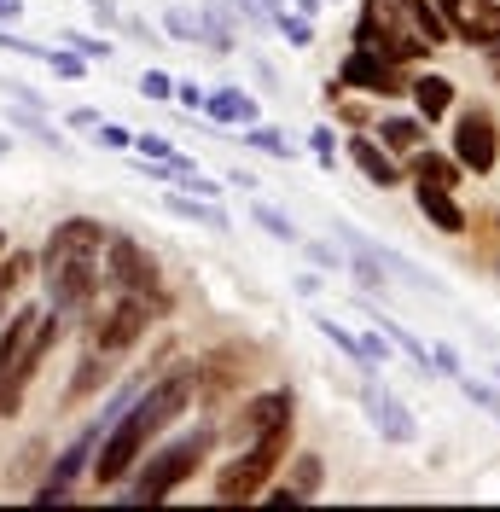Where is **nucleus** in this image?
I'll return each mask as SVG.
<instances>
[{"label": "nucleus", "instance_id": "obj_39", "mask_svg": "<svg viewBox=\"0 0 500 512\" xmlns=\"http://www.w3.org/2000/svg\"><path fill=\"white\" fill-rule=\"evenodd\" d=\"M0 94L12 99V105H30V111H47V105H53V99H41L30 82H18V76H6V82H0Z\"/></svg>", "mask_w": 500, "mask_h": 512}, {"label": "nucleus", "instance_id": "obj_44", "mask_svg": "<svg viewBox=\"0 0 500 512\" xmlns=\"http://www.w3.org/2000/svg\"><path fill=\"white\" fill-rule=\"evenodd\" d=\"M291 291H297V297H320V291H326V274L309 268V274H297V280H291Z\"/></svg>", "mask_w": 500, "mask_h": 512}, {"label": "nucleus", "instance_id": "obj_22", "mask_svg": "<svg viewBox=\"0 0 500 512\" xmlns=\"http://www.w3.org/2000/svg\"><path fill=\"white\" fill-rule=\"evenodd\" d=\"M239 146H250V152H262V158H274V163H297V158H303V146H291V140H285V128H274V123L239 128Z\"/></svg>", "mask_w": 500, "mask_h": 512}, {"label": "nucleus", "instance_id": "obj_35", "mask_svg": "<svg viewBox=\"0 0 500 512\" xmlns=\"http://www.w3.org/2000/svg\"><path fill=\"white\" fill-rule=\"evenodd\" d=\"M134 158H157V163H169L175 158V140L169 134H157V128H146V134H134V146H128Z\"/></svg>", "mask_w": 500, "mask_h": 512}, {"label": "nucleus", "instance_id": "obj_6", "mask_svg": "<svg viewBox=\"0 0 500 512\" xmlns=\"http://www.w3.org/2000/svg\"><path fill=\"white\" fill-rule=\"evenodd\" d=\"M454 117V134H448V152L454 163L466 169L471 181H489L500 169V123L489 105H454L448 111Z\"/></svg>", "mask_w": 500, "mask_h": 512}, {"label": "nucleus", "instance_id": "obj_46", "mask_svg": "<svg viewBox=\"0 0 500 512\" xmlns=\"http://www.w3.org/2000/svg\"><path fill=\"white\" fill-rule=\"evenodd\" d=\"M94 123H99V111H94V105H76V111L64 117V128H88V134H94Z\"/></svg>", "mask_w": 500, "mask_h": 512}, {"label": "nucleus", "instance_id": "obj_7", "mask_svg": "<svg viewBox=\"0 0 500 512\" xmlns=\"http://www.w3.org/2000/svg\"><path fill=\"white\" fill-rule=\"evenodd\" d=\"M41 291H47V309H59L64 320H82V309L99 297V256H70L53 268H35Z\"/></svg>", "mask_w": 500, "mask_h": 512}, {"label": "nucleus", "instance_id": "obj_11", "mask_svg": "<svg viewBox=\"0 0 500 512\" xmlns=\"http://www.w3.org/2000/svg\"><path fill=\"white\" fill-rule=\"evenodd\" d=\"M338 152H344V158L355 163V169H361V181H367L373 192H396V187L407 181L402 158H396V152H384V146H378V140L367 134V128H361V134H349V140L338 146Z\"/></svg>", "mask_w": 500, "mask_h": 512}, {"label": "nucleus", "instance_id": "obj_40", "mask_svg": "<svg viewBox=\"0 0 500 512\" xmlns=\"http://www.w3.org/2000/svg\"><path fill=\"white\" fill-rule=\"evenodd\" d=\"M169 105H181V111H204V82H192V76H181V82H175V99H169Z\"/></svg>", "mask_w": 500, "mask_h": 512}, {"label": "nucleus", "instance_id": "obj_20", "mask_svg": "<svg viewBox=\"0 0 500 512\" xmlns=\"http://www.w3.org/2000/svg\"><path fill=\"white\" fill-rule=\"evenodd\" d=\"M407 169L419 175V181H442V187H454L460 192V181H466V169L454 163V152H442V146H419V152H407Z\"/></svg>", "mask_w": 500, "mask_h": 512}, {"label": "nucleus", "instance_id": "obj_23", "mask_svg": "<svg viewBox=\"0 0 500 512\" xmlns=\"http://www.w3.org/2000/svg\"><path fill=\"white\" fill-rule=\"evenodd\" d=\"M285 483H291L303 501H314V495L326 489V460H320L314 448H297V454H291V466H285Z\"/></svg>", "mask_w": 500, "mask_h": 512}, {"label": "nucleus", "instance_id": "obj_52", "mask_svg": "<svg viewBox=\"0 0 500 512\" xmlns=\"http://www.w3.org/2000/svg\"><path fill=\"white\" fill-rule=\"evenodd\" d=\"M495 379H500V361H495Z\"/></svg>", "mask_w": 500, "mask_h": 512}, {"label": "nucleus", "instance_id": "obj_12", "mask_svg": "<svg viewBox=\"0 0 500 512\" xmlns=\"http://www.w3.org/2000/svg\"><path fill=\"white\" fill-rule=\"evenodd\" d=\"M413 210L437 227V233H448V239L471 233V216H466V204H460V192L442 187V181H419L413 175Z\"/></svg>", "mask_w": 500, "mask_h": 512}, {"label": "nucleus", "instance_id": "obj_47", "mask_svg": "<svg viewBox=\"0 0 500 512\" xmlns=\"http://www.w3.org/2000/svg\"><path fill=\"white\" fill-rule=\"evenodd\" d=\"M227 181H233L239 192H262V187H256V175H250V169H227Z\"/></svg>", "mask_w": 500, "mask_h": 512}, {"label": "nucleus", "instance_id": "obj_37", "mask_svg": "<svg viewBox=\"0 0 500 512\" xmlns=\"http://www.w3.org/2000/svg\"><path fill=\"white\" fill-rule=\"evenodd\" d=\"M140 99L169 105V99H175V76H169V70H140Z\"/></svg>", "mask_w": 500, "mask_h": 512}, {"label": "nucleus", "instance_id": "obj_36", "mask_svg": "<svg viewBox=\"0 0 500 512\" xmlns=\"http://www.w3.org/2000/svg\"><path fill=\"white\" fill-rule=\"evenodd\" d=\"M163 35H175V41H198V12H187V6H163Z\"/></svg>", "mask_w": 500, "mask_h": 512}, {"label": "nucleus", "instance_id": "obj_48", "mask_svg": "<svg viewBox=\"0 0 500 512\" xmlns=\"http://www.w3.org/2000/svg\"><path fill=\"white\" fill-rule=\"evenodd\" d=\"M24 18V0H0V24H18Z\"/></svg>", "mask_w": 500, "mask_h": 512}, {"label": "nucleus", "instance_id": "obj_8", "mask_svg": "<svg viewBox=\"0 0 500 512\" xmlns=\"http://www.w3.org/2000/svg\"><path fill=\"white\" fill-rule=\"evenodd\" d=\"M361 373H367V379H361V408H367V419H373V431L390 448H413L419 443V419H413V408L384 384V373H373V367H361Z\"/></svg>", "mask_w": 500, "mask_h": 512}, {"label": "nucleus", "instance_id": "obj_33", "mask_svg": "<svg viewBox=\"0 0 500 512\" xmlns=\"http://www.w3.org/2000/svg\"><path fill=\"white\" fill-rule=\"evenodd\" d=\"M94 146H99V152H128V146H134V128L99 117V123H94Z\"/></svg>", "mask_w": 500, "mask_h": 512}, {"label": "nucleus", "instance_id": "obj_21", "mask_svg": "<svg viewBox=\"0 0 500 512\" xmlns=\"http://www.w3.org/2000/svg\"><path fill=\"white\" fill-rule=\"evenodd\" d=\"M35 280V251H12L6 245V256H0V320H6V309L24 297V286Z\"/></svg>", "mask_w": 500, "mask_h": 512}, {"label": "nucleus", "instance_id": "obj_16", "mask_svg": "<svg viewBox=\"0 0 500 512\" xmlns=\"http://www.w3.org/2000/svg\"><path fill=\"white\" fill-rule=\"evenodd\" d=\"M407 99H413V111H419L425 123L437 128L442 117L454 111V99H460V88H454V82H448L442 70H419V76L407 82Z\"/></svg>", "mask_w": 500, "mask_h": 512}, {"label": "nucleus", "instance_id": "obj_41", "mask_svg": "<svg viewBox=\"0 0 500 512\" xmlns=\"http://www.w3.org/2000/svg\"><path fill=\"white\" fill-rule=\"evenodd\" d=\"M88 12H94V24H99L105 35L123 30V6H117V0H88Z\"/></svg>", "mask_w": 500, "mask_h": 512}, {"label": "nucleus", "instance_id": "obj_4", "mask_svg": "<svg viewBox=\"0 0 500 512\" xmlns=\"http://www.w3.org/2000/svg\"><path fill=\"white\" fill-rule=\"evenodd\" d=\"M76 326L88 332V350L117 361V355H128L146 332H152V303H146V297H128V291H105V297H94V303L82 309Z\"/></svg>", "mask_w": 500, "mask_h": 512}, {"label": "nucleus", "instance_id": "obj_9", "mask_svg": "<svg viewBox=\"0 0 500 512\" xmlns=\"http://www.w3.org/2000/svg\"><path fill=\"white\" fill-rule=\"evenodd\" d=\"M338 82H344V88H361L367 99H396V94H407L402 64L378 59L373 47H349L344 64H338Z\"/></svg>", "mask_w": 500, "mask_h": 512}, {"label": "nucleus", "instance_id": "obj_31", "mask_svg": "<svg viewBox=\"0 0 500 512\" xmlns=\"http://www.w3.org/2000/svg\"><path fill=\"white\" fill-rule=\"evenodd\" d=\"M338 146H344V140H338V128H326V123L309 128V158L320 163V169H338Z\"/></svg>", "mask_w": 500, "mask_h": 512}, {"label": "nucleus", "instance_id": "obj_27", "mask_svg": "<svg viewBox=\"0 0 500 512\" xmlns=\"http://www.w3.org/2000/svg\"><path fill=\"white\" fill-rule=\"evenodd\" d=\"M59 41H64V47H70V53H82V59H88V64H105V59H111V53H117V41H111V35H105V30H64L59 35Z\"/></svg>", "mask_w": 500, "mask_h": 512}, {"label": "nucleus", "instance_id": "obj_25", "mask_svg": "<svg viewBox=\"0 0 500 512\" xmlns=\"http://www.w3.org/2000/svg\"><path fill=\"white\" fill-rule=\"evenodd\" d=\"M349 274H355V297H390V274H384V262H373L361 245H349Z\"/></svg>", "mask_w": 500, "mask_h": 512}, {"label": "nucleus", "instance_id": "obj_19", "mask_svg": "<svg viewBox=\"0 0 500 512\" xmlns=\"http://www.w3.org/2000/svg\"><path fill=\"white\" fill-rule=\"evenodd\" d=\"M105 384H111V355L82 350L76 373H70V384H64V408H76V402H88V396H105Z\"/></svg>", "mask_w": 500, "mask_h": 512}, {"label": "nucleus", "instance_id": "obj_53", "mask_svg": "<svg viewBox=\"0 0 500 512\" xmlns=\"http://www.w3.org/2000/svg\"><path fill=\"white\" fill-rule=\"evenodd\" d=\"M495 227H500V210H495Z\"/></svg>", "mask_w": 500, "mask_h": 512}, {"label": "nucleus", "instance_id": "obj_51", "mask_svg": "<svg viewBox=\"0 0 500 512\" xmlns=\"http://www.w3.org/2000/svg\"><path fill=\"white\" fill-rule=\"evenodd\" d=\"M297 12H303V18H320V12H326V0H297Z\"/></svg>", "mask_w": 500, "mask_h": 512}, {"label": "nucleus", "instance_id": "obj_24", "mask_svg": "<svg viewBox=\"0 0 500 512\" xmlns=\"http://www.w3.org/2000/svg\"><path fill=\"white\" fill-rule=\"evenodd\" d=\"M390 6H396V12H402L407 24H413V30H419L425 41H431V47L454 41V35H448V24H442V12L431 6V0H390Z\"/></svg>", "mask_w": 500, "mask_h": 512}, {"label": "nucleus", "instance_id": "obj_15", "mask_svg": "<svg viewBox=\"0 0 500 512\" xmlns=\"http://www.w3.org/2000/svg\"><path fill=\"white\" fill-rule=\"evenodd\" d=\"M367 128H373V140H378V146H384V152H396V158L419 152V146L431 140V123H425L419 111H413V117H407V111H378V117H373Z\"/></svg>", "mask_w": 500, "mask_h": 512}, {"label": "nucleus", "instance_id": "obj_3", "mask_svg": "<svg viewBox=\"0 0 500 512\" xmlns=\"http://www.w3.org/2000/svg\"><path fill=\"white\" fill-rule=\"evenodd\" d=\"M99 286L105 291H128L146 297L152 315H169V291H163V262L152 245H140L134 233H105L99 245Z\"/></svg>", "mask_w": 500, "mask_h": 512}, {"label": "nucleus", "instance_id": "obj_18", "mask_svg": "<svg viewBox=\"0 0 500 512\" xmlns=\"http://www.w3.org/2000/svg\"><path fill=\"white\" fill-rule=\"evenodd\" d=\"M6 128H12V134H30L35 146H47V152H59V158L76 152V146H70V134H64L47 111H30V105H12V111H6Z\"/></svg>", "mask_w": 500, "mask_h": 512}, {"label": "nucleus", "instance_id": "obj_32", "mask_svg": "<svg viewBox=\"0 0 500 512\" xmlns=\"http://www.w3.org/2000/svg\"><path fill=\"white\" fill-rule=\"evenodd\" d=\"M274 30H280L291 47H309V41H314V18H303V12H285V6H280V12H274Z\"/></svg>", "mask_w": 500, "mask_h": 512}, {"label": "nucleus", "instance_id": "obj_30", "mask_svg": "<svg viewBox=\"0 0 500 512\" xmlns=\"http://www.w3.org/2000/svg\"><path fill=\"white\" fill-rule=\"evenodd\" d=\"M47 70H53V76H59V82H82V76H88V59H82V53H70V47H47Z\"/></svg>", "mask_w": 500, "mask_h": 512}, {"label": "nucleus", "instance_id": "obj_5", "mask_svg": "<svg viewBox=\"0 0 500 512\" xmlns=\"http://www.w3.org/2000/svg\"><path fill=\"white\" fill-rule=\"evenodd\" d=\"M285 448H291V425H280V431H262V437H250L227 466L216 472V501H256L262 489H268V478L280 472Z\"/></svg>", "mask_w": 500, "mask_h": 512}, {"label": "nucleus", "instance_id": "obj_49", "mask_svg": "<svg viewBox=\"0 0 500 512\" xmlns=\"http://www.w3.org/2000/svg\"><path fill=\"white\" fill-rule=\"evenodd\" d=\"M250 70H256V82H262V88H268V94H274V88H280V76H274V70H268V64H262V59L250 64Z\"/></svg>", "mask_w": 500, "mask_h": 512}, {"label": "nucleus", "instance_id": "obj_42", "mask_svg": "<svg viewBox=\"0 0 500 512\" xmlns=\"http://www.w3.org/2000/svg\"><path fill=\"white\" fill-rule=\"evenodd\" d=\"M390 350H396V344H390V338H384V332H361V355H367V361H378V367H384V361H390Z\"/></svg>", "mask_w": 500, "mask_h": 512}, {"label": "nucleus", "instance_id": "obj_1", "mask_svg": "<svg viewBox=\"0 0 500 512\" xmlns=\"http://www.w3.org/2000/svg\"><path fill=\"white\" fill-rule=\"evenodd\" d=\"M64 332H70V320L59 309H47V303H18L0 320V419L24 414V396H30L35 373L64 344Z\"/></svg>", "mask_w": 500, "mask_h": 512}, {"label": "nucleus", "instance_id": "obj_14", "mask_svg": "<svg viewBox=\"0 0 500 512\" xmlns=\"http://www.w3.org/2000/svg\"><path fill=\"white\" fill-rule=\"evenodd\" d=\"M204 123L216 128H250L262 123V99L239 88V82H221V88H204Z\"/></svg>", "mask_w": 500, "mask_h": 512}, {"label": "nucleus", "instance_id": "obj_17", "mask_svg": "<svg viewBox=\"0 0 500 512\" xmlns=\"http://www.w3.org/2000/svg\"><path fill=\"white\" fill-rule=\"evenodd\" d=\"M157 204H163L169 216H181V222L204 227V233H233V216H227L221 204H210V198H192V192H181L175 181H169V192H157Z\"/></svg>", "mask_w": 500, "mask_h": 512}, {"label": "nucleus", "instance_id": "obj_2", "mask_svg": "<svg viewBox=\"0 0 500 512\" xmlns=\"http://www.w3.org/2000/svg\"><path fill=\"white\" fill-rule=\"evenodd\" d=\"M216 443H221V425H192V431H181V437L146 448V454L134 460V472L117 483V501H134V507H157V501H169L192 472H204V460H210V448Z\"/></svg>", "mask_w": 500, "mask_h": 512}, {"label": "nucleus", "instance_id": "obj_26", "mask_svg": "<svg viewBox=\"0 0 500 512\" xmlns=\"http://www.w3.org/2000/svg\"><path fill=\"white\" fill-rule=\"evenodd\" d=\"M250 222L262 227V233H268V239H280V245H297V239H303V227L291 222V216H285V210H274V204H268V198H250Z\"/></svg>", "mask_w": 500, "mask_h": 512}, {"label": "nucleus", "instance_id": "obj_43", "mask_svg": "<svg viewBox=\"0 0 500 512\" xmlns=\"http://www.w3.org/2000/svg\"><path fill=\"white\" fill-rule=\"evenodd\" d=\"M431 6L442 12V24H448V35H454V30H460V24L471 18V6H466V0H431Z\"/></svg>", "mask_w": 500, "mask_h": 512}, {"label": "nucleus", "instance_id": "obj_13", "mask_svg": "<svg viewBox=\"0 0 500 512\" xmlns=\"http://www.w3.org/2000/svg\"><path fill=\"white\" fill-rule=\"evenodd\" d=\"M297 419V396H291V384H274V390H256L245 408H239V443L250 437H262V431H280Z\"/></svg>", "mask_w": 500, "mask_h": 512}, {"label": "nucleus", "instance_id": "obj_38", "mask_svg": "<svg viewBox=\"0 0 500 512\" xmlns=\"http://www.w3.org/2000/svg\"><path fill=\"white\" fill-rule=\"evenodd\" d=\"M175 187H181V192H192V198H210V204H221V198H227V187H221V181H210L204 169H187V175H181Z\"/></svg>", "mask_w": 500, "mask_h": 512}, {"label": "nucleus", "instance_id": "obj_29", "mask_svg": "<svg viewBox=\"0 0 500 512\" xmlns=\"http://www.w3.org/2000/svg\"><path fill=\"white\" fill-rule=\"evenodd\" d=\"M303 245V256H309V268H320V274H344L349 256L338 251V245H326V239H297Z\"/></svg>", "mask_w": 500, "mask_h": 512}, {"label": "nucleus", "instance_id": "obj_10", "mask_svg": "<svg viewBox=\"0 0 500 512\" xmlns=\"http://www.w3.org/2000/svg\"><path fill=\"white\" fill-rule=\"evenodd\" d=\"M111 227L99 216H64V222L47 227V245L35 251V268H53V262H70V256H99Z\"/></svg>", "mask_w": 500, "mask_h": 512}, {"label": "nucleus", "instance_id": "obj_28", "mask_svg": "<svg viewBox=\"0 0 500 512\" xmlns=\"http://www.w3.org/2000/svg\"><path fill=\"white\" fill-rule=\"evenodd\" d=\"M314 332H326V344H332V350H344L349 361H355V367H373V361L361 355V338L349 332L344 320H332V315H314Z\"/></svg>", "mask_w": 500, "mask_h": 512}, {"label": "nucleus", "instance_id": "obj_34", "mask_svg": "<svg viewBox=\"0 0 500 512\" xmlns=\"http://www.w3.org/2000/svg\"><path fill=\"white\" fill-rule=\"evenodd\" d=\"M454 384H460V396H466L471 408H483V414H495V419H500V390H489V384L471 379V373H460Z\"/></svg>", "mask_w": 500, "mask_h": 512}, {"label": "nucleus", "instance_id": "obj_45", "mask_svg": "<svg viewBox=\"0 0 500 512\" xmlns=\"http://www.w3.org/2000/svg\"><path fill=\"white\" fill-rule=\"evenodd\" d=\"M332 105H338V117H344L349 128H367V123H373V117H367L361 105H349V99H332Z\"/></svg>", "mask_w": 500, "mask_h": 512}, {"label": "nucleus", "instance_id": "obj_50", "mask_svg": "<svg viewBox=\"0 0 500 512\" xmlns=\"http://www.w3.org/2000/svg\"><path fill=\"white\" fill-rule=\"evenodd\" d=\"M12 146H18V134H12V128H0V163L12 158Z\"/></svg>", "mask_w": 500, "mask_h": 512}]
</instances>
